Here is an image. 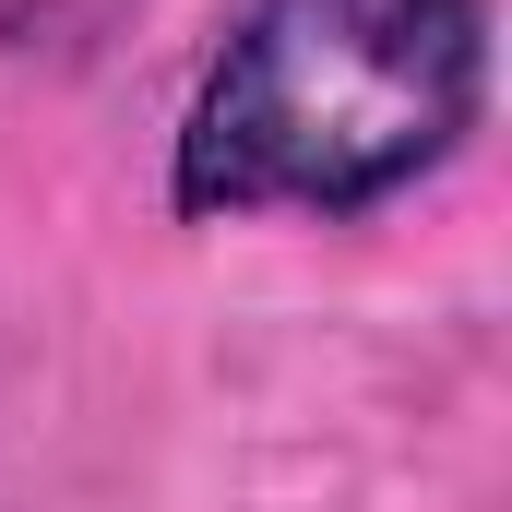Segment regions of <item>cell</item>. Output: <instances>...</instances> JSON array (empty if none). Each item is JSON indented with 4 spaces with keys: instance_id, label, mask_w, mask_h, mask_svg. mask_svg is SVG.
Masks as SVG:
<instances>
[{
    "instance_id": "1",
    "label": "cell",
    "mask_w": 512,
    "mask_h": 512,
    "mask_svg": "<svg viewBox=\"0 0 512 512\" xmlns=\"http://www.w3.org/2000/svg\"><path fill=\"white\" fill-rule=\"evenodd\" d=\"M489 96L477 0H239L179 108V215H370L417 191Z\"/></svg>"
},
{
    "instance_id": "2",
    "label": "cell",
    "mask_w": 512,
    "mask_h": 512,
    "mask_svg": "<svg viewBox=\"0 0 512 512\" xmlns=\"http://www.w3.org/2000/svg\"><path fill=\"white\" fill-rule=\"evenodd\" d=\"M120 0H0V48H96Z\"/></svg>"
}]
</instances>
